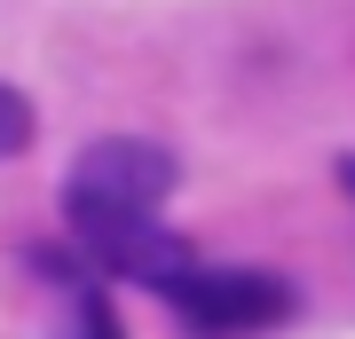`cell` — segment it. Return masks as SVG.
<instances>
[{
    "instance_id": "6da1fadb",
    "label": "cell",
    "mask_w": 355,
    "mask_h": 339,
    "mask_svg": "<svg viewBox=\"0 0 355 339\" xmlns=\"http://www.w3.org/2000/svg\"><path fill=\"white\" fill-rule=\"evenodd\" d=\"M174 150L166 142H142V134H103L79 150L71 182H64V221L71 237L87 229H111V221H150L166 198H174Z\"/></svg>"
},
{
    "instance_id": "5b68a950",
    "label": "cell",
    "mask_w": 355,
    "mask_h": 339,
    "mask_svg": "<svg viewBox=\"0 0 355 339\" xmlns=\"http://www.w3.org/2000/svg\"><path fill=\"white\" fill-rule=\"evenodd\" d=\"M24 142H32V103L16 95L8 79H0V166H8L16 150H24Z\"/></svg>"
},
{
    "instance_id": "7a4b0ae2",
    "label": "cell",
    "mask_w": 355,
    "mask_h": 339,
    "mask_svg": "<svg viewBox=\"0 0 355 339\" xmlns=\"http://www.w3.org/2000/svg\"><path fill=\"white\" fill-rule=\"evenodd\" d=\"M166 300L182 308V324L205 339H237V331H268L292 315V284L277 268H190Z\"/></svg>"
},
{
    "instance_id": "3957f363",
    "label": "cell",
    "mask_w": 355,
    "mask_h": 339,
    "mask_svg": "<svg viewBox=\"0 0 355 339\" xmlns=\"http://www.w3.org/2000/svg\"><path fill=\"white\" fill-rule=\"evenodd\" d=\"M79 245L95 252V268H111V277H127V284H150V292H174L198 268L190 245L166 221H111V229H87Z\"/></svg>"
},
{
    "instance_id": "277c9868",
    "label": "cell",
    "mask_w": 355,
    "mask_h": 339,
    "mask_svg": "<svg viewBox=\"0 0 355 339\" xmlns=\"http://www.w3.org/2000/svg\"><path fill=\"white\" fill-rule=\"evenodd\" d=\"M64 339H127V331H119L111 300H103V292L87 284V292H79V300H71V331H64Z\"/></svg>"
},
{
    "instance_id": "8992f818",
    "label": "cell",
    "mask_w": 355,
    "mask_h": 339,
    "mask_svg": "<svg viewBox=\"0 0 355 339\" xmlns=\"http://www.w3.org/2000/svg\"><path fill=\"white\" fill-rule=\"evenodd\" d=\"M340 189H347V198H355V158H340Z\"/></svg>"
}]
</instances>
